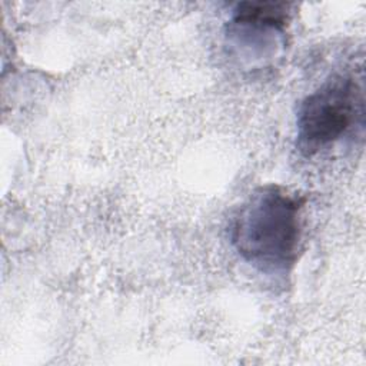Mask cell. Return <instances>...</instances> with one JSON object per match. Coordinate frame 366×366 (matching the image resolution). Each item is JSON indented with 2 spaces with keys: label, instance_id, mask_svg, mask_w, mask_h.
Segmentation results:
<instances>
[{
  "label": "cell",
  "instance_id": "cell-2",
  "mask_svg": "<svg viewBox=\"0 0 366 366\" xmlns=\"http://www.w3.org/2000/svg\"><path fill=\"white\" fill-rule=\"evenodd\" d=\"M365 94L362 76L345 71L329 76L300 103L296 119L297 147L313 156L363 127Z\"/></svg>",
  "mask_w": 366,
  "mask_h": 366
},
{
  "label": "cell",
  "instance_id": "cell-1",
  "mask_svg": "<svg viewBox=\"0 0 366 366\" xmlns=\"http://www.w3.org/2000/svg\"><path fill=\"white\" fill-rule=\"evenodd\" d=\"M305 200L279 184L254 189L230 223L240 257L266 274L287 273L303 246Z\"/></svg>",
  "mask_w": 366,
  "mask_h": 366
}]
</instances>
